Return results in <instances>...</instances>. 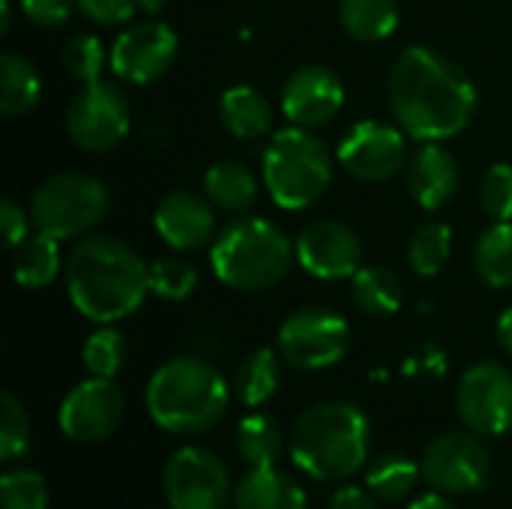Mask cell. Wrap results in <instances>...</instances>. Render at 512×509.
I'll return each mask as SVG.
<instances>
[{"mask_svg": "<svg viewBox=\"0 0 512 509\" xmlns=\"http://www.w3.org/2000/svg\"><path fill=\"white\" fill-rule=\"evenodd\" d=\"M156 234L177 252H195L216 240V204L195 192H171L156 204Z\"/></svg>", "mask_w": 512, "mask_h": 509, "instance_id": "ac0fdd59", "label": "cell"}, {"mask_svg": "<svg viewBox=\"0 0 512 509\" xmlns=\"http://www.w3.org/2000/svg\"><path fill=\"white\" fill-rule=\"evenodd\" d=\"M132 126V108L123 90L111 81L84 84L66 108L69 138L90 153H105L117 147Z\"/></svg>", "mask_w": 512, "mask_h": 509, "instance_id": "8fae6325", "label": "cell"}, {"mask_svg": "<svg viewBox=\"0 0 512 509\" xmlns=\"http://www.w3.org/2000/svg\"><path fill=\"white\" fill-rule=\"evenodd\" d=\"M423 480V465L408 456H384L366 471V489L378 501H405Z\"/></svg>", "mask_w": 512, "mask_h": 509, "instance_id": "f546056e", "label": "cell"}, {"mask_svg": "<svg viewBox=\"0 0 512 509\" xmlns=\"http://www.w3.org/2000/svg\"><path fill=\"white\" fill-rule=\"evenodd\" d=\"M198 285V273L189 261L183 258H159L150 264V294L162 297V300H171V303H180L186 297H192Z\"/></svg>", "mask_w": 512, "mask_h": 509, "instance_id": "836d02e7", "label": "cell"}, {"mask_svg": "<svg viewBox=\"0 0 512 509\" xmlns=\"http://www.w3.org/2000/svg\"><path fill=\"white\" fill-rule=\"evenodd\" d=\"M405 180L423 210H441L459 189V162L447 147H441V141H423V147L408 159Z\"/></svg>", "mask_w": 512, "mask_h": 509, "instance_id": "d6986e66", "label": "cell"}, {"mask_svg": "<svg viewBox=\"0 0 512 509\" xmlns=\"http://www.w3.org/2000/svg\"><path fill=\"white\" fill-rule=\"evenodd\" d=\"M63 66L81 84L99 81L102 69H105V48H102L99 36H93V33H72L66 39V45H63Z\"/></svg>", "mask_w": 512, "mask_h": 509, "instance_id": "e575fe53", "label": "cell"}, {"mask_svg": "<svg viewBox=\"0 0 512 509\" xmlns=\"http://www.w3.org/2000/svg\"><path fill=\"white\" fill-rule=\"evenodd\" d=\"M177 33L162 21H144L123 30L108 54L111 72L129 84H150L168 72L177 57Z\"/></svg>", "mask_w": 512, "mask_h": 509, "instance_id": "9a60e30c", "label": "cell"}, {"mask_svg": "<svg viewBox=\"0 0 512 509\" xmlns=\"http://www.w3.org/2000/svg\"><path fill=\"white\" fill-rule=\"evenodd\" d=\"M306 492L279 468H249L234 486V509H306Z\"/></svg>", "mask_w": 512, "mask_h": 509, "instance_id": "ffe728a7", "label": "cell"}, {"mask_svg": "<svg viewBox=\"0 0 512 509\" xmlns=\"http://www.w3.org/2000/svg\"><path fill=\"white\" fill-rule=\"evenodd\" d=\"M390 108L399 126L417 141H447L468 129L477 111L471 75L447 54L411 45L402 51L387 78Z\"/></svg>", "mask_w": 512, "mask_h": 509, "instance_id": "6da1fadb", "label": "cell"}, {"mask_svg": "<svg viewBox=\"0 0 512 509\" xmlns=\"http://www.w3.org/2000/svg\"><path fill=\"white\" fill-rule=\"evenodd\" d=\"M39 96H42V78L36 66L18 51H3L0 54V111L6 117H21L36 108Z\"/></svg>", "mask_w": 512, "mask_h": 509, "instance_id": "d4e9b609", "label": "cell"}, {"mask_svg": "<svg viewBox=\"0 0 512 509\" xmlns=\"http://www.w3.org/2000/svg\"><path fill=\"white\" fill-rule=\"evenodd\" d=\"M168 509H171V507H168Z\"/></svg>", "mask_w": 512, "mask_h": 509, "instance_id": "bcb514c9", "label": "cell"}, {"mask_svg": "<svg viewBox=\"0 0 512 509\" xmlns=\"http://www.w3.org/2000/svg\"><path fill=\"white\" fill-rule=\"evenodd\" d=\"M477 432H444L429 441L420 465L423 480L444 495H474L492 480V453Z\"/></svg>", "mask_w": 512, "mask_h": 509, "instance_id": "9c48e42d", "label": "cell"}, {"mask_svg": "<svg viewBox=\"0 0 512 509\" xmlns=\"http://www.w3.org/2000/svg\"><path fill=\"white\" fill-rule=\"evenodd\" d=\"M261 168L264 186L282 210H306L333 180V153L312 129L288 126L270 138Z\"/></svg>", "mask_w": 512, "mask_h": 509, "instance_id": "8992f818", "label": "cell"}, {"mask_svg": "<svg viewBox=\"0 0 512 509\" xmlns=\"http://www.w3.org/2000/svg\"><path fill=\"white\" fill-rule=\"evenodd\" d=\"M219 120L222 126L240 141H258L273 126V108L261 90L249 84L228 87L219 99Z\"/></svg>", "mask_w": 512, "mask_h": 509, "instance_id": "44dd1931", "label": "cell"}, {"mask_svg": "<svg viewBox=\"0 0 512 509\" xmlns=\"http://www.w3.org/2000/svg\"><path fill=\"white\" fill-rule=\"evenodd\" d=\"M456 411L459 420L483 435L498 438L512 429V372L501 363H477L471 366L456 387Z\"/></svg>", "mask_w": 512, "mask_h": 509, "instance_id": "7c38bea8", "label": "cell"}, {"mask_svg": "<svg viewBox=\"0 0 512 509\" xmlns=\"http://www.w3.org/2000/svg\"><path fill=\"white\" fill-rule=\"evenodd\" d=\"M345 102V84L330 66H300L282 87V111L294 126L318 129L330 123Z\"/></svg>", "mask_w": 512, "mask_h": 509, "instance_id": "e0dca14e", "label": "cell"}, {"mask_svg": "<svg viewBox=\"0 0 512 509\" xmlns=\"http://www.w3.org/2000/svg\"><path fill=\"white\" fill-rule=\"evenodd\" d=\"M474 267L489 288H512V222H495L480 234L474 246Z\"/></svg>", "mask_w": 512, "mask_h": 509, "instance_id": "f1b7e54d", "label": "cell"}, {"mask_svg": "<svg viewBox=\"0 0 512 509\" xmlns=\"http://www.w3.org/2000/svg\"><path fill=\"white\" fill-rule=\"evenodd\" d=\"M72 306L93 324L129 318L150 294V267L123 240L93 234L72 246L63 264Z\"/></svg>", "mask_w": 512, "mask_h": 509, "instance_id": "7a4b0ae2", "label": "cell"}, {"mask_svg": "<svg viewBox=\"0 0 512 509\" xmlns=\"http://www.w3.org/2000/svg\"><path fill=\"white\" fill-rule=\"evenodd\" d=\"M330 509H381L378 498L369 489L360 486H345L330 498Z\"/></svg>", "mask_w": 512, "mask_h": 509, "instance_id": "60d3db41", "label": "cell"}, {"mask_svg": "<svg viewBox=\"0 0 512 509\" xmlns=\"http://www.w3.org/2000/svg\"><path fill=\"white\" fill-rule=\"evenodd\" d=\"M123 390L114 378H87L66 393L57 411L60 432L75 444L105 441L123 420Z\"/></svg>", "mask_w": 512, "mask_h": 509, "instance_id": "5bb4252c", "label": "cell"}, {"mask_svg": "<svg viewBox=\"0 0 512 509\" xmlns=\"http://www.w3.org/2000/svg\"><path fill=\"white\" fill-rule=\"evenodd\" d=\"M162 492L171 509H225L234 501L225 462L207 447H180L162 468Z\"/></svg>", "mask_w": 512, "mask_h": 509, "instance_id": "30bf717a", "label": "cell"}, {"mask_svg": "<svg viewBox=\"0 0 512 509\" xmlns=\"http://www.w3.org/2000/svg\"><path fill=\"white\" fill-rule=\"evenodd\" d=\"M165 3H168V0H138V9H144V12L156 15V12H162V9H165Z\"/></svg>", "mask_w": 512, "mask_h": 509, "instance_id": "f6af8a7d", "label": "cell"}, {"mask_svg": "<svg viewBox=\"0 0 512 509\" xmlns=\"http://www.w3.org/2000/svg\"><path fill=\"white\" fill-rule=\"evenodd\" d=\"M0 225H3V237H6V246L15 249L18 243H24L30 234V213H24V207H18L12 198H3L0 201Z\"/></svg>", "mask_w": 512, "mask_h": 509, "instance_id": "ab89813d", "label": "cell"}, {"mask_svg": "<svg viewBox=\"0 0 512 509\" xmlns=\"http://www.w3.org/2000/svg\"><path fill=\"white\" fill-rule=\"evenodd\" d=\"M150 420L177 438H195L210 432L231 405L228 381L198 357H174L162 363L147 381Z\"/></svg>", "mask_w": 512, "mask_h": 509, "instance_id": "277c9868", "label": "cell"}, {"mask_svg": "<svg viewBox=\"0 0 512 509\" xmlns=\"http://www.w3.org/2000/svg\"><path fill=\"white\" fill-rule=\"evenodd\" d=\"M285 453V432L267 414H249L237 426V456L246 468H276Z\"/></svg>", "mask_w": 512, "mask_h": 509, "instance_id": "4316f807", "label": "cell"}, {"mask_svg": "<svg viewBox=\"0 0 512 509\" xmlns=\"http://www.w3.org/2000/svg\"><path fill=\"white\" fill-rule=\"evenodd\" d=\"M63 264L66 261L60 255V240L39 234V231L12 249L15 282L27 291H39V288L51 285L57 279V273L63 270Z\"/></svg>", "mask_w": 512, "mask_h": 509, "instance_id": "603a6c76", "label": "cell"}, {"mask_svg": "<svg viewBox=\"0 0 512 509\" xmlns=\"http://www.w3.org/2000/svg\"><path fill=\"white\" fill-rule=\"evenodd\" d=\"M111 195L102 180L78 171L51 174L30 198V222L39 234L75 240L90 234L108 213Z\"/></svg>", "mask_w": 512, "mask_h": 509, "instance_id": "52a82bcc", "label": "cell"}, {"mask_svg": "<svg viewBox=\"0 0 512 509\" xmlns=\"http://www.w3.org/2000/svg\"><path fill=\"white\" fill-rule=\"evenodd\" d=\"M9 27H12V6H9V0H0V33L6 36Z\"/></svg>", "mask_w": 512, "mask_h": 509, "instance_id": "ee69618b", "label": "cell"}, {"mask_svg": "<svg viewBox=\"0 0 512 509\" xmlns=\"http://www.w3.org/2000/svg\"><path fill=\"white\" fill-rule=\"evenodd\" d=\"M450 246H453V231H450V225L435 222V219L423 222V225L414 231L411 243H408V261H411L414 273H417V276H426V279H429V276H438L441 267H444L447 258H450Z\"/></svg>", "mask_w": 512, "mask_h": 509, "instance_id": "4dcf8cb0", "label": "cell"}, {"mask_svg": "<svg viewBox=\"0 0 512 509\" xmlns=\"http://www.w3.org/2000/svg\"><path fill=\"white\" fill-rule=\"evenodd\" d=\"M21 3V12L24 18L33 24V27H42V30H54V27H63L78 0H18Z\"/></svg>", "mask_w": 512, "mask_h": 509, "instance_id": "74e56055", "label": "cell"}, {"mask_svg": "<svg viewBox=\"0 0 512 509\" xmlns=\"http://www.w3.org/2000/svg\"><path fill=\"white\" fill-rule=\"evenodd\" d=\"M351 291H354V303L375 318L396 315L405 303V288L399 276L384 267H360L351 276Z\"/></svg>", "mask_w": 512, "mask_h": 509, "instance_id": "83f0119b", "label": "cell"}, {"mask_svg": "<svg viewBox=\"0 0 512 509\" xmlns=\"http://www.w3.org/2000/svg\"><path fill=\"white\" fill-rule=\"evenodd\" d=\"M78 9L96 24H123L135 15L138 0H78Z\"/></svg>", "mask_w": 512, "mask_h": 509, "instance_id": "f35d334b", "label": "cell"}, {"mask_svg": "<svg viewBox=\"0 0 512 509\" xmlns=\"http://www.w3.org/2000/svg\"><path fill=\"white\" fill-rule=\"evenodd\" d=\"M297 261L315 279H351L363 267V243L360 234L336 219H318L306 225L294 243Z\"/></svg>", "mask_w": 512, "mask_h": 509, "instance_id": "2e32d148", "label": "cell"}, {"mask_svg": "<svg viewBox=\"0 0 512 509\" xmlns=\"http://www.w3.org/2000/svg\"><path fill=\"white\" fill-rule=\"evenodd\" d=\"M30 450V420L24 405L12 396H0V462H15Z\"/></svg>", "mask_w": 512, "mask_h": 509, "instance_id": "d590c367", "label": "cell"}, {"mask_svg": "<svg viewBox=\"0 0 512 509\" xmlns=\"http://www.w3.org/2000/svg\"><path fill=\"white\" fill-rule=\"evenodd\" d=\"M207 198L225 213H246L258 201V177L234 159L216 162L204 174Z\"/></svg>", "mask_w": 512, "mask_h": 509, "instance_id": "cb8c5ba5", "label": "cell"}, {"mask_svg": "<svg viewBox=\"0 0 512 509\" xmlns=\"http://www.w3.org/2000/svg\"><path fill=\"white\" fill-rule=\"evenodd\" d=\"M51 492L39 471L12 468L0 477V507L3 509H48Z\"/></svg>", "mask_w": 512, "mask_h": 509, "instance_id": "d6a6232c", "label": "cell"}, {"mask_svg": "<svg viewBox=\"0 0 512 509\" xmlns=\"http://www.w3.org/2000/svg\"><path fill=\"white\" fill-rule=\"evenodd\" d=\"M282 384V354L273 348H258L243 357V363L234 372V396L246 408H261L267 405Z\"/></svg>", "mask_w": 512, "mask_h": 509, "instance_id": "7402d4cb", "label": "cell"}, {"mask_svg": "<svg viewBox=\"0 0 512 509\" xmlns=\"http://www.w3.org/2000/svg\"><path fill=\"white\" fill-rule=\"evenodd\" d=\"M294 258L297 252L288 234L261 216L228 222L210 246L216 279L234 291H267L279 285Z\"/></svg>", "mask_w": 512, "mask_h": 509, "instance_id": "5b68a950", "label": "cell"}, {"mask_svg": "<svg viewBox=\"0 0 512 509\" xmlns=\"http://www.w3.org/2000/svg\"><path fill=\"white\" fill-rule=\"evenodd\" d=\"M408 159L405 129L381 120H363L339 141V165L363 183H384L396 177Z\"/></svg>", "mask_w": 512, "mask_h": 509, "instance_id": "4fadbf2b", "label": "cell"}, {"mask_svg": "<svg viewBox=\"0 0 512 509\" xmlns=\"http://www.w3.org/2000/svg\"><path fill=\"white\" fill-rule=\"evenodd\" d=\"M480 207L495 222H512V165H492L480 180Z\"/></svg>", "mask_w": 512, "mask_h": 509, "instance_id": "8d00e7d4", "label": "cell"}, {"mask_svg": "<svg viewBox=\"0 0 512 509\" xmlns=\"http://www.w3.org/2000/svg\"><path fill=\"white\" fill-rule=\"evenodd\" d=\"M81 360L93 378H114L126 363V342L114 327L102 324L99 330H93L87 336V342L81 348Z\"/></svg>", "mask_w": 512, "mask_h": 509, "instance_id": "1f68e13d", "label": "cell"}, {"mask_svg": "<svg viewBox=\"0 0 512 509\" xmlns=\"http://www.w3.org/2000/svg\"><path fill=\"white\" fill-rule=\"evenodd\" d=\"M498 342H501V348L512 357V306L498 318Z\"/></svg>", "mask_w": 512, "mask_h": 509, "instance_id": "7bdbcfd3", "label": "cell"}, {"mask_svg": "<svg viewBox=\"0 0 512 509\" xmlns=\"http://www.w3.org/2000/svg\"><path fill=\"white\" fill-rule=\"evenodd\" d=\"M339 21L345 33L357 42H381L399 27L396 0H342Z\"/></svg>", "mask_w": 512, "mask_h": 509, "instance_id": "484cf974", "label": "cell"}, {"mask_svg": "<svg viewBox=\"0 0 512 509\" xmlns=\"http://www.w3.org/2000/svg\"><path fill=\"white\" fill-rule=\"evenodd\" d=\"M408 509H459L453 501H450V495H444V492H429V495H420V498H414Z\"/></svg>", "mask_w": 512, "mask_h": 509, "instance_id": "b9f144b4", "label": "cell"}, {"mask_svg": "<svg viewBox=\"0 0 512 509\" xmlns=\"http://www.w3.org/2000/svg\"><path fill=\"white\" fill-rule=\"evenodd\" d=\"M351 348L348 321L324 306H309L288 315L276 333V351L291 369L321 372L336 366Z\"/></svg>", "mask_w": 512, "mask_h": 509, "instance_id": "ba28073f", "label": "cell"}, {"mask_svg": "<svg viewBox=\"0 0 512 509\" xmlns=\"http://www.w3.org/2000/svg\"><path fill=\"white\" fill-rule=\"evenodd\" d=\"M372 426L351 402H318L306 408L288 435L294 465L321 483L351 480L369 459Z\"/></svg>", "mask_w": 512, "mask_h": 509, "instance_id": "3957f363", "label": "cell"}]
</instances>
